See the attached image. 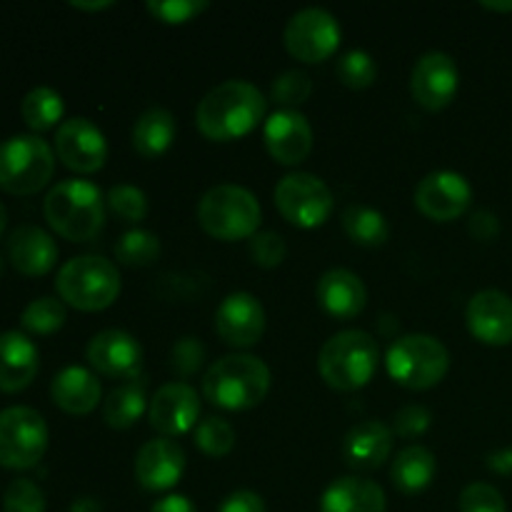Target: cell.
<instances>
[{
    "label": "cell",
    "mask_w": 512,
    "mask_h": 512,
    "mask_svg": "<svg viewBox=\"0 0 512 512\" xmlns=\"http://www.w3.org/2000/svg\"><path fill=\"white\" fill-rule=\"evenodd\" d=\"M265 95L248 80H225L205 93L195 110V125L215 143H228L248 135L265 115Z\"/></svg>",
    "instance_id": "cell-1"
},
{
    "label": "cell",
    "mask_w": 512,
    "mask_h": 512,
    "mask_svg": "<svg viewBox=\"0 0 512 512\" xmlns=\"http://www.w3.org/2000/svg\"><path fill=\"white\" fill-rule=\"evenodd\" d=\"M103 190L83 178H65L48 190L43 215L50 228L70 243H90L105 225Z\"/></svg>",
    "instance_id": "cell-2"
},
{
    "label": "cell",
    "mask_w": 512,
    "mask_h": 512,
    "mask_svg": "<svg viewBox=\"0 0 512 512\" xmlns=\"http://www.w3.org/2000/svg\"><path fill=\"white\" fill-rule=\"evenodd\" d=\"M270 390V368L250 353H230L215 360L203 375V395L223 410H250Z\"/></svg>",
    "instance_id": "cell-3"
},
{
    "label": "cell",
    "mask_w": 512,
    "mask_h": 512,
    "mask_svg": "<svg viewBox=\"0 0 512 512\" xmlns=\"http://www.w3.org/2000/svg\"><path fill=\"white\" fill-rule=\"evenodd\" d=\"M380 363L378 340L365 330H340L330 335L318 355L320 378L340 393H353L373 380Z\"/></svg>",
    "instance_id": "cell-4"
},
{
    "label": "cell",
    "mask_w": 512,
    "mask_h": 512,
    "mask_svg": "<svg viewBox=\"0 0 512 512\" xmlns=\"http://www.w3.org/2000/svg\"><path fill=\"white\" fill-rule=\"evenodd\" d=\"M55 290L70 308L95 313L110 308L118 300L120 273L103 255H78L60 265Z\"/></svg>",
    "instance_id": "cell-5"
},
{
    "label": "cell",
    "mask_w": 512,
    "mask_h": 512,
    "mask_svg": "<svg viewBox=\"0 0 512 512\" xmlns=\"http://www.w3.org/2000/svg\"><path fill=\"white\" fill-rule=\"evenodd\" d=\"M260 218L263 210L258 198L235 183L213 185L198 203L200 228L223 243L253 238L258 233Z\"/></svg>",
    "instance_id": "cell-6"
},
{
    "label": "cell",
    "mask_w": 512,
    "mask_h": 512,
    "mask_svg": "<svg viewBox=\"0 0 512 512\" xmlns=\"http://www.w3.org/2000/svg\"><path fill=\"white\" fill-rule=\"evenodd\" d=\"M55 173V148L35 133L10 135L0 143V190L10 195H33Z\"/></svg>",
    "instance_id": "cell-7"
},
{
    "label": "cell",
    "mask_w": 512,
    "mask_h": 512,
    "mask_svg": "<svg viewBox=\"0 0 512 512\" xmlns=\"http://www.w3.org/2000/svg\"><path fill=\"white\" fill-rule=\"evenodd\" d=\"M388 375L408 390H430L448 375L450 353L438 338L410 333L393 340L385 355Z\"/></svg>",
    "instance_id": "cell-8"
},
{
    "label": "cell",
    "mask_w": 512,
    "mask_h": 512,
    "mask_svg": "<svg viewBox=\"0 0 512 512\" xmlns=\"http://www.w3.org/2000/svg\"><path fill=\"white\" fill-rule=\"evenodd\" d=\"M48 423L28 405H13L0 413V465L8 470H30L48 450Z\"/></svg>",
    "instance_id": "cell-9"
},
{
    "label": "cell",
    "mask_w": 512,
    "mask_h": 512,
    "mask_svg": "<svg viewBox=\"0 0 512 512\" xmlns=\"http://www.w3.org/2000/svg\"><path fill=\"white\" fill-rule=\"evenodd\" d=\"M275 208L298 228H318L333 215L335 198L323 178L295 170L275 185Z\"/></svg>",
    "instance_id": "cell-10"
},
{
    "label": "cell",
    "mask_w": 512,
    "mask_h": 512,
    "mask_svg": "<svg viewBox=\"0 0 512 512\" xmlns=\"http://www.w3.org/2000/svg\"><path fill=\"white\" fill-rule=\"evenodd\" d=\"M285 48L303 63H323L338 50L340 23L330 10L303 8L285 25Z\"/></svg>",
    "instance_id": "cell-11"
},
{
    "label": "cell",
    "mask_w": 512,
    "mask_h": 512,
    "mask_svg": "<svg viewBox=\"0 0 512 512\" xmlns=\"http://www.w3.org/2000/svg\"><path fill=\"white\" fill-rule=\"evenodd\" d=\"M55 155L75 173H98L108 160V140L93 120L68 118L55 130Z\"/></svg>",
    "instance_id": "cell-12"
},
{
    "label": "cell",
    "mask_w": 512,
    "mask_h": 512,
    "mask_svg": "<svg viewBox=\"0 0 512 512\" xmlns=\"http://www.w3.org/2000/svg\"><path fill=\"white\" fill-rule=\"evenodd\" d=\"M460 88V70L458 63L443 50H430L420 55L418 63L410 73V93L420 108L438 113L448 108L455 100Z\"/></svg>",
    "instance_id": "cell-13"
},
{
    "label": "cell",
    "mask_w": 512,
    "mask_h": 512,
    "mask_svg": "<svg viewBox=\"0 0 512 512\" xmlns=\"http://www.w3.org/2000/svg\"><path fill=\"white\" fill-rule=\"evenodd\" d=\"M473 203V188L468 178L455 170L428 173L415 188V208L435 223L458 220Z\"/></svg>",
    "instance_id": "cell-14"
},
{
    "label": "cell",
    "mask_w": 512,
    "mask_h": 512,
    "mask_svg": "<svg viewBox=\"0 0 512 512\" xmlns=\"http://www.w3.org/2000/svg\"><path fill=\"white\" fill-rule=\"evenodd\" d=\"M200 418V395L193 385L183 380L160 385L158 393L150 398L148 420L153 430H158L163 438H178L198 428Z\"/></svg>",
    "instance_id": "cell-15"
},
{
    "label": "cell",
    "mask_w": 512,
    "mask_h": 512,
    "mask_svg": "<svg viewBox=\"0 0 512 512\" xmlns=\"http://www.w3.org/2000/svg\"><path fill=\"white\" fill-rule=\"evenodd\" d=\"M85 355L90 368L105 378L130 380L143 373V345L125 330H100L88 343Z\"/></svg>",
    "instance_id": "cell-16"
},
{
    "label": "cell",
    "mask_w": 512,
    "mask_h": 512,
    "mask_svg": "<svg viewBox=\"0 0 512 512\" xmlns=\"http://www.w3.org/2000/svg\"><path fill=\"white\" fill-rule=\"evenodd\" d=\"M215 333L230 348H253L265 333V308L255 295L238 290L215 310Z\"/></svg>",
    "instance_id": "cell-17"
},
{
    "label": "cell",
    "mask_w": 512,
    "mask_h": 512,
    "mask_svg": "<svg viewBox=\"0 0 512 512\" xmlns=\"http://www.w3.org/2000/svg\"><path fill=\"white\" fill-rule=\"evenodd\" d=\"M263 140L280 165H300L313 150V125L300 110L280 108L265 120Z\"/></svg>",
    "instance_id": "cell-18"
},
{
    "label": "cell",
    "mask_w": 512,
    "mask_h": 512,
    "mask_svg": "<svg viewBox=\"0 0 512 512\" xmlns=\"http://www.w3.org/2000/svg\"><path fill=\"white\" fill-rule=\"evenodd\" d=\"M465 323L475 340L485 345L512 343V298L503 290H480L470 298L465 310Z\"/></svg>",
    "instance_id": "cell-19"
},
{
    "label": "cell",
    "mask_w": 512,
    "mask_h": 512,
    "mask_svg": "<svg viewBox=\"0 0 512 512\" xmlns=\"http://www.w3.org/2000/svg\"><path fill=\"white\" fill-rule=\"evenodd\" d=\"M185 470V450L170 438H153L135 455V480L150 493H163L178 485Z\"/></svg>",
    "instance_id": "cell-20"
},
{
    "label": "cell",
    "mask_w": 512,
    "mask_h": 512,
    "mask_svg": "<svg viewBox=\"0 0 512 512\" xmlns=\"http://www.w3.org/2000/svg\"><path fill=\"white\" fill-rule=\"evenodd\" d=\"M8 260L20 275L40 278L58 263V245L48 230L38 225H18L8 238Z\"/></svg>",
    "instance_id": "cell-21"
},
{
    "label": "cell",
    "mask_w": 512,
    "mask_h": 512,
    "mask_svg": "<svg viewBox=\"0 0 512 512\" xmlns=\"http://www.w3.org/2000/svg\"><path fill=\"white\" fill-rule=\"evenodd\" d=\"M315 298L328 315L338 320H350L358 318L368 305V288L353 270L333 268L320 275Z\"/></svg>",
    "instance_id": "cell-22"
},
{
    "label": "cell",
    "mask_w": 512,
    "mask_h": 512,
    "mask_svg": "<svg viewBox=\"0 0 512 512\" xmlns=\"http://www.w3.org/2000/svg\"><path fill=\"white\" fill-rule=\"evenodd\" d=\"M393 428L380 420H365L350 428L343 440V460L358 473L378 470L393 453Z\"/></svg>",
    "instance_id": "cell-23"
},
{
    "label": "cell",
    "mask_w": 512,
    "mask_h": 512,
    "mask_svg": "<svg viewBox=\"0 0 512 512\" xmlns=\"http://www.w3.org/2000/svg\"><path fill=\"white\" fill-rule=\"evenodd\" d=\"M40 370V353L33 340L20 330L0 333V390L20 393L35 380Z\"/></svg>",
    "instance_id": "cell-24"
},
{
    "label": "cell",
    "mask_w": 512,
    "mask_h": 512,
    "mask_svg": "<svg viewBox=\"0 0 512 512\" xmlns=\"http://www.w3.org/2000/svg\"><path fill=\"white\" fill-rule=\"evenodd\" d=\"M50 398L63 413L88 415L98 408L100 398H103V385H100L98 375L90 373L88 368L68 365L50 383Z\"/></svg>",
    "instance_id": "cell-25"
},
{
    "label": "cell",
    "mask_w": 512,
    "mask_h": 512,
    "mask_svg": "<svg viewBox=\"0 0 512 512\" xmlns=\"http://www.w3.org/2000/svg\"><path fill=\"white\" fill-rule=\"evenodd\" d=\"M388 500L378 483L358 475L333 480L320 498V512H385Z\"/></svg>",
    "instance_id": "cell-26"
},
{
    "label": "cell",
    "mask_w": 512,
    "mask_h": 512,
    "mask_svg": "<svg viewBox=\"0 0 512 512\" xmlns=\"http://www.w3.org/2000/svg\"><path fill=\"white\" fill-rule=\"evenodd\" d=\"M148 408V375L140 373L138 378L125 380L123 385L110 390L103 400V420L110 428L128 430L143 418Z\"/></svg>",
    "instance_id": "cell-27"
},
{
    "label": "cell",
    "mask_w": 512,
    "mask_h": 512,
    "mask_svg": "<svg viewBox=\"0 0 512 512\" xmlns=\"http://www.w3.org/2000/svg\"><path fill=\"white\" fill-rule=\"evenodd\" d=\"M438 473V460L425 445H408L395 455L390 480L403 495H420L430 488Z\"/></svg>",
    "instance_id": "cell-28"
},
{
    "label": "cell",
    "mask_w": 512,
    "mask_h": 512,
    "mask_svg": "<svg viewBox=\"0 0 512 512\" xmlns=\"http://www.w3.org/2000/svg\"><path fill=\"white\" fill-rule=\"evenodd\" d=\"M175 115L168 108L153 105L138 115L133 125V148L143 158H158L175 140Z\"/></svg>",
    "instance_id": "cell-29"
},
{
    "label": "cell",
    "mask_w": 512,
    "mask_h": 512,
    "mask_svg": "<svg viewBox=\"0 0 512 512\" xmlns=\"http://www.w3.org/2000/svg\"><path fill=\"white\" fill-rule=\"evenodd\" d=\"M340 220H343V230L348 233V238L363 248H380L390 238V225L385 215L370 205H348Z\"/></svg>",
    "instance_id": "cell-30"
},
{
    "label": "cell",
    "mask_w": 512,
    "mask_h": 512,
    "mask_svg": "<svg viewBox=\"0 0 512 512\" xmlns=\"http://www.w3.org/2000/svg\"><path fill=\"white\" fill-rule=\"evenodd\" d=\"M65 105L60 98L58 90L48 88V85H38V88L30 90L28 95L20 103V115H23L25 125L30 130H35V135L50 130L58 125V120L63 118Z\"/></svg>",
    "instance_id": "cell-31"
},
{
    "label": "cell",
    "mask_w": 512,
    "mask_h": 512,
    "mask_svg": "<svg viewBox=\"0 0 512 512\" xmlns=\"http://www.w3.org/2000/svg\"><path fill=\"white\" fill-rule=\"evenodd\" d=\"M115 258L128 268H148L160 258V238L143 228L128 230L115 245Z\"/></svg>",
    "instance_id": "cell-32"
},
{
    "label": "cell",
    "mask_w": 512,
    "mask_h": 512,
    "mask_svg": "<svg viewBox=\"0 0 512 512\" xmlns=\"http://www.w3.org/2000/svg\"><path fill=\"white\" fill-rule=\"evenodd\" d=\"M68 320L65 303L58 298H38L28 303L20 313V328L33 335H50L60 330Z\"/></svg>",
    "instance_id": "cell-33"
},
{
    "label": "cell",
    "mask_w": 512,
    "mask_h": 512,
    "mask_svg": "<svg viewBox=\"0 0 512 512\" xmlns=\"http://www.w3.org/2000/svg\"><path fill=\"white\" fill-rule=\"evenodd\" d=\"M195 445L208 458H225L235 448V430L225 418L210 415L195 428Z\"/></svg>",
    "instance_id": "cell-34"
},
{
    "label": "cell",
    "mask_w": 512,
    "mask_h": 512,
    "mask_svg": "<svg viewBox=\"0 0 512 512\" xmlns=\"http://www.w3.org/2000/svg\"><path fill=\"white\" fill-rule=\"evenodd\" d=\"M105 205H108V210L115 215V218L130 225L143 223V220L148 218V210H150L148 195H145L140 188H135V185H128V183L113 185V188L108 190Z\"/></svg>",
    "instance_id": "cell-35"
},
{
    "label": "cell",
    "mask_w": 512,
    "mask_h": 512,
    "mask_svg": "<svg viewBox=\"0 0 512 512\" xmlns=\"http://www.w3.org/2000/svg\"><path fill=\"white\" fill-rule=\"evenodd\" d=\"M335 73H338V80L343 85L353 90H363L375 83L378 65H375L373 55L365 53V50H348L345 55H340Z\"/></svg>",
    "instance_id": "cell-36"
},
{
    "label": "cell",
    "mask_w": 512,
    "mask_h": 512,
    "mask_svg": "<svg viewBox=\"0 0 512 512\" xmlns=\"http://www.w3.org/2000/svg\"><path fill=\"white\" fill-rule=\"evenodd\" d=\"M310 93H313V78L300 68L280 73L270 88V98L290 110H298V105H303L310 98Z\"/></svg>",
    "instance_id": "cell-37"
},
{
    "label": "cell",
    "mask_w": 512,
    "mask_h": 512,
    "mask_svg": "<svg viewBox=\"0 0 512 512\" xmlns=\"http://www.w3.org/2000/svg\"><path fill=\"white\" fill-rule=\"evenodd\" d=\"M3 512H45V493L30 478H15L3 493Z\"/></svg>",
    "instance_id": "cell-38"
},
{
    "label": "cell",
    "mask_w": 512,
    "mask_h": 512,
    "mask_svg": "<svg viewBox=\"0 0 512 512\" xmlns=\"http://www.w3.org/2000/svg\"><path fill=\"white\" fill-rule=\"evenodd\" d=\"M148 13L155 20H163L168 25L188 23V20L198 18L200 13L210 8L208 0H148L145 3Z\"/></svg>",
    "instance_id": "cell-39"
},
{
    "label": "cell",
    "mask_w": 512,
    "mask_h": 512,
    "mask_svg": "<svg viewBox=\"0 0 512 512\" xmlns=\"http://www.w3.org/2000/svg\"><path fill=\"white\" fill-rule=\"evenodd\" d=\"M288 255V245H285L283 235L275 230H258L250 238V258L260 265V268H278Z\"/></svg>",
    "instance_id": "cell-40"
},
{
    "label": "cell",
    "mask_w": 512,
    "mask_h": 512,
    "mask_svg": "<svg viewBox=\"0 0 512 512\" xmlns=\"http://www.w3.org/2000/svg\"><path fill=\"white\" fill-rule=\"evenodd\" d=\"M458 508L460 512H508L503 493L488 483H470L460 493Z\"/></svg>",
    "instance_id": "cell-41"
},
{
    "label": "cell",
    "mask_w": 512,
    "mask_h": 512,
    "mask_svg": "<svg viewBox=\"0 0 512 512\" xmlns=\"http://www.w3.org/2000/svg\"><path fill=\"white\" fill-rule=\"evenodd\" d=\"M205 355H208L205 345L200 343L198 338H190L188 335V338H180L178 343L173 345L170 365H173V370L180 375V378H190V375H195L200 368H203Z\"/></svg>",
    "instance_id": "cell-42"
},
{
    "label": "cell",
    "mask_w": 512,
    "mask_h": 512,
    "mask_svg": "<svg viewBox=\"0 0 512 512\" xmlns=\"http://www.w3.org/2000/svg\"><path fill=\"white\" fill-rule=\"evenodd\" d=\"M395 423H393V433H398L400 438H420L425 430L430 428L433 423V415L425 405H405L395 413Z\"/></svg>",
    "instance_id": "cell-43"
},
{
    "label": "cell",
    "mask_w": 512,
    "mask_h": 512,
    "mask_svg": "<svg viewBox=\"0 0 512 512\" xmlns=\"http://www.w3.org/2000/svg\"><path fill=\"white\" fill-rule=\"evenodd\" d=\"M218 512H268L265 510L263 498L253 490H235L220 503Z\"/></svg>",
    "instance_id": "cell-44"
},
{
    "label": "cell",
    "mask_w": 512,
    "mask_h": 512,
    "mask_svg": "<svg viewBox=\"0 0 512 512\" xmlns=\"http://www.w3.org/2000/svg\"><path fill=\"white\" fill-rule=\"evenodd\" d=\"M470 233L478 240H493L500 233L498 215L490 213V210H475L470 215Z\"/></svg>",
    "instance_id": "cell-45"
},
{
    "label": "cell",
    "mask_w": 512,
    "mask_h": 512,
    "mask_svg": "<svg viewBox=\"0 0 512 512\" xmlns=\"http://www.w3.org/2000/svg\"><path fill=\"white\" fill-rule=\"evenodd\" d=\"M150 512H198L195 510L193 500L185 498V495H165L158 503L150 508Z\"/></svg>",
    "instance_id": "cell-46"
},
{
    "label": "cell",
    "mask_w": 512,
    "mask_h": 512,
    "mask_svg": "<svg viewBox=\"0 0 512 512\" xmlns=\"http://www.w3.org/2000/svg\"><path fill=\"white\" fill-rule=\"evenodd\" d=\"M488 468L498 475H512V448L495 450V453L488 455Z\"/></svg>",
    "instance_id": "cell-47"
},
{
    "label": "cell",
    "mask_w": 512,
    "mask_h": 512,
    "mask_svg": "<svg viewBox=\"0 0 512 512\" xmlns=\"http://www.w3.org/2000/svg\"><path fill=\"white\" fill-rule=\"evenodd\" d=\"M70 512H100V503L95 498H78L70 505Z\"/></svg>",
    "instance_id": "cell-48"
},
{
    "label": "cell",
    "mask_w": 512,
    "mask_h": 512,
    "mask_svg": "<svg viewBox=\"0 0 512 512\" xmlns=\"http://www.w3.org/2000/svg\"><path fill=\"white\" fill-rule=\"evenodd\" d=\"M70 5H73V8H78V10H105V8H110V0H93V3H83V0H70Z\"/></svg>",
    "instance_id": "cell-49"
},
{
    "label": "cell",
    "mask_w": 512,
    "mask_h": 512,
    "mask_svg": "<svg viewBox=\"0 0 512 512\" xmlns=\"http://www.w3.org/2000/svg\"><path fill=\"white\" fill-rule=\"evenodd\" d=\"M483 8L498 10V13H508V10H512V0L510 3H493V0H483Z\"/></svg>",
    "instance_id": "cell-50"
},
{
    "label": "cell",
    "mask_w": 512,
    "mask_h": 512,
    "mask_svg": "<svg viewBox=\"0 0 512 512\" xmlns=\"http://www.w3.org/2000/svg\"><path fill=\"white\" fill-rule=\"evenodd\" d=\"M5 228H8V210H5V205L0 203V235L5 233Z\"/></svg>",
    "instance_id": "cell-51"
},
{
    "label": "cell",
    "mask_w": 512,
    "mask_h": 512,
    "mask_svg": "<svg viewBox=\"0 0 512 512\" xmlns=\"http://www.w3.org/2000/svg\"><path fill=\"white\" fill-rule=\"evenodd\" d=\"M3 270H5V260H3V255H0V278H3Z\"/></svg>",
    "instance_id": "cell-52"
}]
</instances>
